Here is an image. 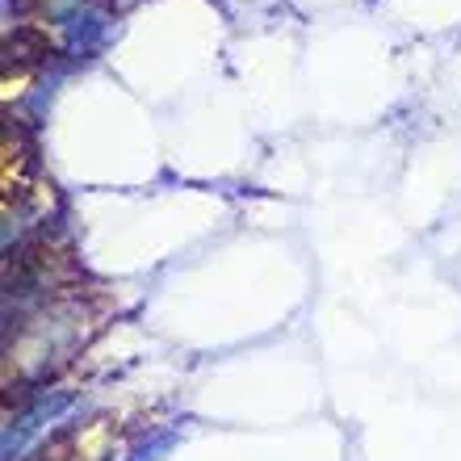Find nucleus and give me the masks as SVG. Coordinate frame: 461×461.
<instances>
[{"label":"nucleus","mask_w":461,"mask_h":461,"mask_svg":"<svg viewBox=\"0 0 461 461\" xmlns=\"http://www.w3.org/2000/svg\"><path fill=\"white\" fill-rule=\"evenodd\" d=\"M0 185H5V214L25 206L30 189V143L17 122H5V143H0Z\"/></svg>","instance_id":"f257e3e1"}]
</instances>
